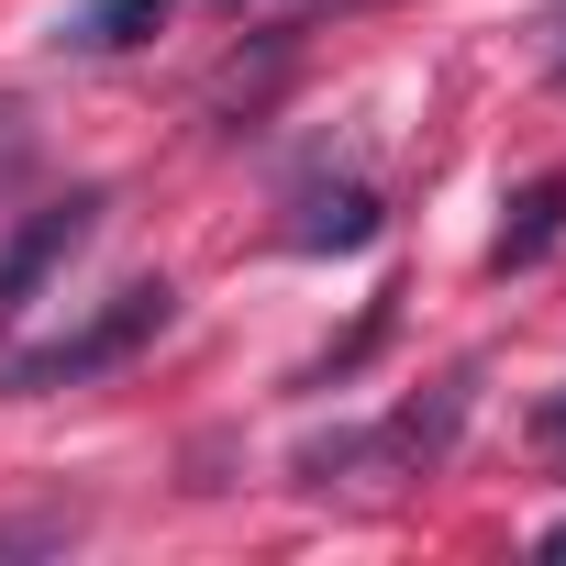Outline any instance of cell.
Returning a JSON list of instances; mask_svg holds the SVG:
<instances>
[{
  "label": "cell",
  "mask_w": 566,
  "mask_h": 566,
  "mask_svg": "<svg viewBox=\"0 0 566 566\" xmlns=\"http://www.w3.org/2000/svg\"><path fill=\"white\" fill-rule=\"evenodd\" d=\"M101 189H67V200H34L23 222H12V244H0V334H12L34 301H45V277H67L78 255H90V233H101Z\"/></svg>",
  "instance_id": "cell-2"
},
{
  "label": "cell",
  "mask_w": 566,
  "mask_h": 566,
  "mask_svg": "<svg viewBox=\"0 0 566 566\" xmlns=\"http://www.w3.org/2000/svg\"><path fill=\"white\" fill-rule=\"evenodd\" d=\"M78 522H0V555H23V544H67Z\"/></svg>",
  "instance_id": "cell-6"
},
{
  "label": "cell",
  "mask_w": 566,
  "mask_h": 566,
  "mask_svg": "<svg viewBox=\"0 0 566 566\" xmlns=\"http://www.w3.org/2000/svg\"><path fill=\"white\" fill-rule=\"evenodd\" d=\"M533 444H566V400H544V411H533Z\"/></svg>",
  "instance_id": "cell-7"
},
{
  "label": "cell",
  "mask_w": 566,
  "mask_h": 566,
  "mask_svg": "<svg viewBox=\"0 0 566 566\" xmlns=\"http://www.w3.org/2000/svg\"><path fill=\"white\" fill-rule=\"evenodd\" d=\"M167 12H178V0H90V12L56 23V45H67V56H123V45L167 34Z\"/></svg>",
  "instance_id": "cell-5"
},
{
  "label": "cell",
  "mask_w": 566,
  "mask_h": 566,
  "mask_svg": "<svg viewBox=\"0 0 566 566\" xmlns=\"http://www.w3.org/2000/svg\"><path fill=\"white\" fill-rule=\"evenodd\" d=\"M555 78H566V12H555Z\"/></svg>",
  "instance_id": "cell-8"
},
{
  "label": "cell",
  "mask_w": 566,
  "mask_h": 566,
  "mask_svg": "<svg viewBox=\"0 0 566 566\" xmlns=\"http://www.w3.org/2000/svg\"><path fill=\"white\" fill-rule=\"evenodd\" d=\"M378 233H389V200H378L367 178L301 189V211H290V244H301V255H356V244H378Z\"/></svg>",
  "instance_id": "cell-3"
},
{
  "label": "cell",
  "mask_w": 566,
  "mask_h": 566,
  "mask_svg": "<svg viewBox=\"0 0 566 566\" xmlns=\"http://www.w3.org/2000/svg\"><path fill=\"white\" fill-rule=\"evenodd\" d=\"M566 233V167H544L522 200H511V222H500V244H489V277H522V266H544V244Z\"/></svg>",
  "instance_id": "cell-4"
},
{
  "label": "cell",
  "mask_w": 566,
  "mask_h": 566,
  "mask_svg": "<svg viewBox=\"0 0 566 566\" xmlns=\"http://www.w3.org/2000/svg\"><path fill=\"white\" fill-rule=\"evenodd\" d=\"M544 555H566V522H555V533H544Z\"/></svg>",
  "instance_id": "cell-9"
},
{
  "label": "cell",
  "mask_w": 566,
  "mask_h": 566,
  "mask_svg": "<svg viewBox=\"0 0 566 566\" xmlns=\"http://www.w3.org/2000/svg\"><path fill=\"white\" fill-rule=\"evenodd\" d=\"M167 312H178V290H167V277H134V290H112V312H90L78 334H56V345L12 356V367H0V389H12V400H45V389H90V378H112L123 356H145V345L167 334Z\"/></svg>",
  "instance_id": "cell-1"
}]
</instances>
